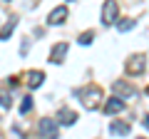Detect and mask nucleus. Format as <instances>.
Returning a JSON list of instances; mask_svg holds the SVG:
<instances>
[{"mask_svg": "<svg viewBox=\"0 0 149 139\" xmlns=\"http://www.w3.org/2000/svg\"><path fill=\"white\" fill-rule=\"evenodd\" d=\"M112 90H114L117 97H137V90H134L132 85H127V82H114Z\"/></svg>", "mask_w": 149, "mask_h": 139, "instance_id": "5", "label": "nucleus"}, {"mask_svg": "<svg viewBox=\"0 0 149 139\" xmlns=\"http://www.w3.org/2000/svg\"><path fill=\"white\" fill-rule=\"evenodd\" d=\"M15 25H17V17L13 15L10 20H8V25L0 30V40H8V38H10V32H13V27H15Z\"/></svg>", "mask_w": 149, "mask_h": 139, "instance_id": "12", "label": "nucleus"}, {"mask_svg": "<svg viewBox=\"0 0 149 139\" xmlns=\"http://www.w3.org/2000/svg\"><path fill=\"white\" fill-rule=\"evenodd\" d=\"M144 67H147L144 55H132V57L127 60V72L129 75H139V72H144Z\"/></svg>", "mask_w": 149, "mask_h": 139, "instance_id": "4", "label": "nucleus"}, {"mask_svg": "<svg viewBox=\"0 0 149 139\" xmlns=\"http://www.w3.org/2000/svg\"><path fill=\"white\" fill-rule=\"evenodd\" d=\"M100 99H102V90L95 85L85 87V90H80V102L85 104V109H97L100 107Z\"/></svg>", "mask_w": 149, "mask_h": 139, "instance_id": "1", "label": "nucleus"}, {"mask_svg": "<svg viewBox=\"0 0 149 139\" xmlns=\"http://www.w3.org/2000/svg\"><path fill=\"white\" fill-rule=\"evenodd\" d=\"M32 3H37V0H32Z\"/></svg>", "mask_w": 149, "mask_h": 139, "instance_id": "19", "label": "nucleus"}, {"mask_svg": "<svg viewBox=\"0 0 149 139\" xmlns=\"http://www.w3.org/2000/svg\"><path fill=\"white\" fill-rule=\"evenodd\" d=\"M57 122H60V124H67V127H70V124L77 122V114H74L72 109H60V119H57Z\"/></svg>", "mask_w": 149, "mask_h": 139, "instance_id": "10", "label": "nucleus"}, {"mask_svg": "<svg viewBox=\"0 0 149 139\" xmlns=\"http://www.w3.org/2000/svg\"><path fill=\"white\" fill-rule=\"evenodd\" d=\"M0 107H3V109L10 107V95H8V92H3V90H0Z\"/></svg>", "mask_w": 149, "mask_h": 139, "instance_id": "15", "label": "nucleus"}, {"mask_svg": "<svg viewBox=\"0 0 149 139\" xmlns=\"http://www.w3.org/2000/svg\"><path fill=\"white\" fill-rule=\"evenodd\" d=\"M134 17H127V20H122V22H117V27H119V32H127V30H132L134 27Z\"/></svg>", "mask_w": 149, "mask_h": 139, "instance_id": "13", "label": "nucleus"}, {"mask_svg": "<svg viewBox=\"0 0 149 139\" xmlns=\"http://www.w3.org/2000/svg\"><path fill=\"white\" fill-rule=\"evenodd\" d=\"M70 3H72V0H70Z\"/></svg>", "mask_w": 149, "mask_h": 139, "instance_id": "20", "label": "nucleus"}, {"mask_svg": "<svg viewBox=\"0 0 149 139\" xmlns=\"http://www.w3.org/2000/svg\"><path fill=\"white\" fill-rule=\"evenodd\" d=\"M92 38H95L92 32H82V35H80V38H77V40H80L82 45H90V42H92Z\"/></svg>", "mask_w": 149, "mask_h": 139, "instance_id": "16", "label": "nucleus"}, {"mask_svg": "<svg viewBox=\"0 0 149 139\" xmlns=\"http://www.w3.org/2000/svg\"><path fill=\"white\" fill-rule=\"evenodd\" d=\"M32 109V97H25L22 99V104H20V114H27Z\"/></svg>", "mask_w": 149, "mask_h": 139, "instance_id": "14", "label": "nucleus"}, {"mask_svg": "<svg viewBox=\"0 0 149 139\" xmlns=\"http://www.w3.org/2000/svg\"><path fill=\"white\" fill-rule=\"evenodd\" d=\"M117 17H119L117 0H104V8H102V22H104V25H114Z\"/></svg>", "mask_w": 149, "mask_h": 139, "instance_id": "2", "label": "nucleus"}, {"mask_svg": "<svg viewBox=\"0 0 149 139\" xmlns=\"http://www.w3.org/2000/svg\"><path fill=\"white\" fill-rule=\"evenodd\" d=\"M25 82H27V87H30V90H37V87L45 82V75H42V72H37V70H30V72H27V77H25Z\"/></svg>", "mask_w": 149, "mask_h": 139, "instance_id": "7", "label": "nucleus"}, {"mask_svg": "<svg viewBox=\"0 0 149 139\" xmlns=\"http://www.w3.org/2000/svg\"><path fill=\"white\" fill-rule=\"evenodd\" d=\"M109 132H112V134H117V137H119V134L124 137V134H129V124H127V122H112Z\"/></svg>", "mask_w": 149, "mask_h": 139, "instance_id": "11", "label": "nucleus"}, {"mask_svg": "<svg viewBox=\"0 0 149 139\" xmlns=\"http://www.w3.org/2000/svg\"><path fill=\"white\" fill-rule=\"evenodd\" d=\"M40 137H47V139H52V137H57V132H60V122L57 119H52V117H45V119H40Z\"/></svg>", "mask_w": 149, "mask_h": 139, "instance_id": "3", "label": "nucleus"}, {"mask_svg": "<svg viewBox=\"0 0 149 139\" xmlns=\"http://www.w3.org/2000/svg\"><path fill=\"white\" fill-rule=\"evenodd\" d=\"M65 17H67V8H55L52 13L47 15V25H60V22H65Z\"/></svg>", "mask_w": 149, "mask_h": 139, "instance_id": "8", "label": "nucleus"}, {"mask_svg": "<svg viewBox=\"0 0 149 139\" xmlns=\"http://www.w3.org/2000/svg\"><path fill=\"white\" fill-rule=\"evenodd\" d=\"M65 55H67V42H57L52 47V52H50V62L52 65H60L65 60Z\"/></svg>", "mask_w": 149, "mask_h": 139, "instance_id": "6", "label": "nucleus"}, {"mask_svg": "<svg viewBox=\"0 0 149 139\" xmlns=\"http://www.w3.org/2000/svg\"><path fill=\"white\" fill-rule=\"evenodd\" d=\"M122 109H124V102L119 99V97H109L107 104H104V112L107 114H117V112H122Z\"/></svg>", "mask_w": 149, "mask_h": 139, "instance_id": "9", "label": "nucleus"}, {"mask_svg": "<svg viewBox=\"0 0 149 139\" xmlns=\"http://www.w3.org/2000/svg\"><path fill=\"white\" fill-rule=\"evenodd\" d=\"M144 127H147V129H149V114H147V119H144Z\"/></svg>", "mask_w": 149, "mask_h": 139, "instance_id": "17", "label": "nucleus"}, {"mask_svg": "<svg viewBox=\"0 0 149 139\" xmlns=\"http://www.w3.org/2000/svg\"><path fill=\"white\" fill-rule=\"evenodd\" d=\"M5 3H13V0H5Z\"/></svg>", "mask_w": 149, "mask_h": 139, "instance_id": "18", "label": "nucleus"}]
</instances>
